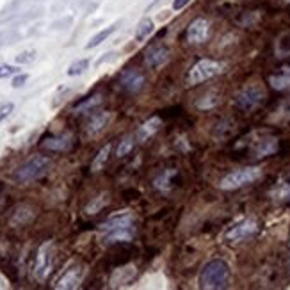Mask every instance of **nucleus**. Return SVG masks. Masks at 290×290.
<instances>
[{
    "label": "nucleus",
    "mask_w": 290,
    "mask_h": 290,
    "mask_svg": "<svg viewBox=\"0 0 290 290\" xmlns=\"http://www.w3.org/2000/svg\"><path fill=\"white\" fill-rule=\"evenodd\" d=\"M289 249H290V246H289Z\"/></svg>",
    "instance_id": "72a5a7b5"
},
{
    "label": "nucleus",
    "mask_w": 290,
    "mask_h": 290,
    "mask_svg": "<svg viewBox=\"0 0 290 290\" xmlns=\"http://www.w3.org/2000/svg\"><path fill=\"white\" fill-rule=\"evenodd\" d=\"M265 100V89L258 84H249V86L242 87L240 91L235 95V105L244 113L255 111L256 107L262 105Z\"/></svg>",
    "instance_id": "39448f33"
},
{
    "label": "nucleus",
    "mask_w": 290,
    "mask_h": 290,
    "mask_svg": "<svg viewBox=\"0 0 290 290\" xmlns=\"http://www.w3.org/2000/svg\"><path fill=\"white\" fill-rule=\"evenodd\" d=\"M105 205H107V196L102 194V196H98V198H95L91 203L87 205L86 212L87 214H96V212H100V210H102Z\"/></svg>",
    "instance_id": "bb28decb"
},
{
    "label": "nucleus",
    "mask_w": 290,
    "mask_h": 290,
    "mask_svg": "<svg viewBox=\"0 0 290 290\" xmlns=\"http://www.w3.org/2000/svg\"><path fill=\"white\" fill-rule=\"evenodd\" d=\"M20 73V68L18 66H11V64H4V62H0V78H9L13 77V75Z\"/></svg>",
    "instance_id": "cd10ccee"
},
{
    "label": "nucleus",
    "mask_w": 290,
    "mask_h": 290,
    "mask_svg": "<svg viewBox=\"0 0 290 290\" xmlns=\"http://www.w3.org/2000/svg\"><path fill=\"white\" fill-rule=\"evenodd\" d=\"M210 36V23L205 18H196L189 23L185 31V39L191 45H203Z\"/></svg>",
    "instance_id": "6e6552de"
},
{
    "label": "nucleus",
    "mask_w": 290,
    "mask_h": 290,
    "mask_svg": "<svg viewBox=\"0 0 290 290\" xmlns=\"http://www.w3.org/2000/svg\"><path fill=\"white\" fill-rule=\"evenodd\" d=\"M54 244L47 242L38 249V255H36L34 262V278L38 282H45L50 273H52L54 267Z\"/></svg>",
    "instance_id": "423d86ee"
},
{
    "label": "nucleus",
    "mask_w": 290,
    "mask_h": 290,
    "mask_svg": "<svg viewBox=\"0 0 290 290\" xmlns=\"http://www.w3.org/2000/svg\"><path fill=\"white\" fill-rule=\"evenodd\" d=\"M187 4H191V0H173V9L174 11H182Z\"/></svg>",
    "instance_id": "2f4dec72"
},
{
    "label": "nucleus",
    "mask_w": 290,
    "mask_h": 290,
    "mask_svg": "<svg viewBox=\"0 0 290 290\" xmlns=\"http://www.w3.org/2000/svg\"><path fill=\"white\" fill-rule=\"evenodd\" d=\"M269 84L276 91H290V64L285 66L282 71L271 75L269 77Z\"/></svg>",
    "instance_id": "dca6fc26"
},
{
    "label": "nucleus",
    "mask_w": 290,
    "mask_h": 290,
    "mask_svg": "<svg viewBox=\"0 0 290 290\" xmlns=\"http://www.w3.org/2000/svg\"><path fill=\"white\" fill-rule=\"evenodd\" d=\"M14 111V104L13 102H7V104H2L0 105V123L5 121L9 116H11V113Z\"/></svg>",
    "instance_id": "c85d7f7f"
},
{
    "label": "nucleus",
    "mask_w": 290,
    "mask_h": 290,
    "mask_svg": "<svg viewBox=\"0 0 290 290\" xmlns=\"http://www.w3.org/2000/svg\"><path fill=\"white\" fill-rule=\"evenodd\" d=\"M32 216H34L32 208L27 207V205H22V207H18L16 210L13 212V216H11V225L13 226H23V225H27V223L31 221Z\"/></svg>",
    "instance_id": "aec40b11"
},
{
    "label": "nucleus",
    "mask_w": 290,
    "mask_h": 290,
    "mask_svg": "<svg viewBox=\"0 0 290 290\" xmlns=\"http://www.w3.org/2000/svg\"><path fill=\"white\" fill-rule=\"evenodd\" d=\"M230 276H232L230 265L226 264L225 260L214 258L208 264H205V267L201 269V273H199V278H198V285L199 289L203 290L226 289L230 283Z\"/></svg>",
    "instance_id": "f257e3e1"
},
{
    "label": "nucleus",
    "mask_w": 290,
    "mask_h": 290,
    "mask_svg": "<svg viewBox=\"0 0 290 290\" xmlns=\"http://www.w3.org/2000/svg\"><path fill=\"white\" fill-rule=\"evenodd\" d=\"M260 176H262V169L260 168H253V166L240 168L223 176V180L219 182V187L223 191H233V189H240V187L247 185V183H253Z\"/></svg>",
    "instance_id": "20e7f679"
},
{
    "label": "nucleus",
    "mask_w": 290,
    "mask_h": 290,
    "mask_svg": "<svg viewBox=\"0 0 290 290\" xmlns=\"http://www.w3.org/2000/svg\"><path fill=\"white\" fill-rule=\"evenodd\" d=\"M178 176V173L174 171V169H166L164 173L159 174V176L155 178V182H153V187H155L157 191L161 192H168L171 187H173V180Z\"/></svg>",
    "instance_id": "6ab92c4d"
},
{
    "label": "nucleus",
    "mask_w": 290,
    "mask_h": 290,
    "mask_svg": "<svg viewBox=\"0 0 290 290\" xmlns=\"http://www.w3.org/2000/svg\"><path fill=\"white\" fill-rule=\"evenodd\" d=\"M144 75L141 73V71H137V69H125L121 75H119V86H121V89H125L126 93H130V95H135V93H139L141 89L144 87Z\"/></svg>",
    "instance_id": "1a4fd4ad"
},
{
    "label": "nucleus",
    "mask_w": 290,
    "mask_h": 290,
    "mask_svg": "<svg viewBox=\"0 0 290 290\" xmlns=\"http://www.w3.org/2000/svg\"><path fill=\"white\" fill-rule=\"evenodd\" d=\"M114 57H116V52H111V54H105L104 57H102V59H98V62H96V64H104L105 61H111V59H114Z\"/></svg>",
    "instance_id": "473e14b6"
},
{
    "label": "nucleus",
    "mask_w": 290,
    "mask_h": 290,
    "mask_svg": "<svg viewBox=\"0 0 290 290\" xmlns=\"http://www.w3.org/2000/svg\"><path fill=\"white\" fill-rule=\"evenodd\" d=\"M50 166H52V161L48 157L34 155L14 171V180L18 183H29L34 182V180H39V178L48 173Z\"/></svg>",
    "instance_id": "f03ea898"
},
{
    "label": "nucleus",
    "mask_w": 290,
    "mask_h": 290,
    "mask_svg": "<svg viewBox=\"0 0 290 290\" xmlns=\"http://www.w3.org/2000/svg\"><path fill=\"white\" fill-rule=\"evenodd\" d=\"M256 232H258V223L255 219H244V221L232 226L226 232L225 237L230 242H240V240H246V238L253 237Z\"/></svg>",
    "instance_id": "0eeeda50"
},
{
    "label": "nucleus",
    "mask_w": 290,
    "mask_h": 290,
    "mask_svg": "<svg viewBox=\"0 0 290 290\" xmlns=\"http://www.w3.org/2000/svg\"><path fill=\"white\" fill-rule=\"evenodd\" d=\"M169 59V48L164 45H153L146 50L144 54V62H146L148 68L157 69L161 68L162 64H166Z\"/></svg>",
    "instance_id": "9d476101"
},
{
    "label": "nucleus",
    "mask_w": 290,
    "mask_h": 290,
    "mask_svg": "<svg viewBox=\"0 0 290 290\" xmlns=\"http://www.w3.org/2000/svg\"><path fill=\"white\" fill-rule=\"evenodd\" d=\"M27 80H29V75H27V73H18L16 77L13 78V87H14V89H18V87L25 86Z\"/></svg>",
    "instance_id": "7c9ffc66"
},
{
    "label": "nucleus",
    "mask_w": 290,
    "mask_h": 290,
    "mask_svg": "<svg viewBox=\"0 0 290 290\" xmlns=\"http://www.w3.org/2000/svg\"><path fill=\"white\" fill-rule=\"evenodd\" d=\"M111 150H113V144L109 143L96 153L95 161H93V164H91L93 171H102V169L105 168V164H107V161H109V155H111Z\"/></svg>",
    "instance_id": "4be33fe9"
},
{
    "label": "nucleus",
    "mask_w": 290,
    "mask_h": 290,
    "mask_svg": "<svg viewBox=\"0 0 290 290\" xmlns=\"http://www.w3.org/2000/svg\"><path fill=\"white\" fill-rule=\"evenodd\" d=\"M71 144H73L71 135H57V137H50L43 141V148L52 150V152H68Z\"/></svg>",
    "instance_id": "f3484780"
},
{
    "label": "nucleus",
    "mask_w": 290,
    "mask_h": 290,
    "mask_svg": "<svg viewBox=\"0 0 290 290\" xmlns=\"http://www.w3.org/2000/svg\"><path fill=\"white\" fill-rule=\"evenodd\" d=\"M111 119H113V114L111 113H98V114H95V116H91V119H89L86 125L87 134L96 135V134H100V132H104L109 126V123H111Z\"/></svg>",
    "instance_id": "2eb2a0df"
},
{
    "label": "nucleus",
    "mask_w": 290,
    "mask_h": 290,
    "mask_svg": "<svg viewBox=\"0 0 290 290\" xmlns=\"http://www.w3.org/2000/svg\"><path fill=\"white\" fill-rule=\"evenodd\" d=\"M36 59V52L34 50H27V52H22L20 56H16V62L18 64H27V62H32Z\"/></svg>",
    "instance_id": "c756f323"
},
{
    "label": "nucleus",
    "mask_w": 290,
    "mask_h": 290,
    "mask_svg": "<svg viewBox=\"0 0 290 290\" xmlns=\"http://www.w3.org/2000/svg\"><path fill=\"white\" fill-rule=\"evenodd\" d=\"M153 31H155V23H153L152 18H143L141 22H139L137 29H135V41H144L148 36H152Z\"/></svg>",
    "instance_id": "412c9836"
},
{
    "label": "nucleus",
    "mask_w": 290,
    "mask_h": 290,
    "mask_svg": "<svg viewBox=\"0 0 290 290\" xmlns=\"http://www.w3.org/2000/svg\"><path fill=\"white\" fill-rule=\"evenodd\" d=\"M226 64L221 61H216V59H201L196 64H192V68L189 69L187 73V82L191 86H196V84H201L205 80H210V78L217 77L225 71Z\"/></svg>",
    "instance_id": "7ed1b4c3"
},
{
    "label": "nucleus",
    "mask_w": 290,
    "mask_h": 290,
    "mask_svg": "<svg viewBox=\"0 0 290 290\" xmlns=\"http://www.w3.org/2000/svg\"><path fill=\"white\" fill-rule=\"evenodd\" d=\"M132 223H134V217L130 216V214H119V216L109 217L107 221L102 223L100 230L102 232H111V230L123 228V226H132Z\"/></svg>",
    "instance_id": "a211bd4d"
},
{
    "label": "nucleus",
    "mask_w": 290,
    "mask_h": 290,
    "mask_svg": "<svg viewBox=\"0 0 290 290\" xmlns=\"http://www.w3.org/2000/svg\"><path fill=\"white\" fill-rule=\"evenodd\" d=\"M278 141L274 137H264L258 139L255 144L251 146V157L255 159H264V157L274 155L278 152Z\"/></svg>",
    "instance_id": "f8f14e48"
},
{
    "label": "nucleus",
    "mask_w": 290,
    "mask_h": 290,
    "mask_svg": "<svg viewBox=\"0 0 290 290\" xmlns=\"http://www.w3.org/2000/svg\"><path fill=\"white\" fill-rule=\"evenodd\" d=\"M134 226H123V228H116V230H111L107 232V235L104 237V242L107 246L111 244H117V242H128L134 238Z\"/></svg>",
    "instance_id": "4468645a"
},
{
    "label": "nucleus",
    "mask_w": 290,
    "mask_h": 290,
    "mask_svg": "<svg viewBox=\"0 0 290 290\" xmlns=\"http://www.w3.org/2000/svg\"><path fill=\"white\" fill-rule=\"evenodd\" d=\"M102 104V96L100 95H95L91 96V98L84 100V102H80V104L75 105V113H89V111H93L95 107H98V105Z\"/></svg>",
    "instance_id": "b1692460"
},
{
    "label": "nucleus",
    "mask_w": 290,
    "mask_h": 290,
    "mask_svg": "<svg viewBox=\"0 0 290 290\" xmlns=\"http://www.w3.org/2000/svg\"><path fill=\"white\" fill-rule=\"evenodd\" d=\"M116 29H117V23H114V25L107 27V29H104V31H100L98 34H95L91 39H89V43L86 45V48H87V50H91V48H95V47H98V45H102L105 41V39L109 38V36H113L114 32H116Z\"/></svg>",
    "instance_id": "5701e85b"
},
{
    "label": "nucleus",
    "mask_w": 290,
    "mask_h": 290,
    "mask_svg": "<svg viewBox=\"0 0 290 290\" xmlns=\"http://www.w3.org/2000/svg\"><path fill=\"white\" fill-rule=\"evenodd\" d=\"M87 68H89V59H78V61H75L73 64L69 66L66 73L69 77H77V75H82Z\"/></svg>",
    "instance_id": "a878e982"
},
{
    "label": "nucleus",
    "mask_w": 290,
    "mask_h": 290,
    "mask_svg": "<svg viewBox=\"0 0 290 290\" xmlns=\"http://www.w3.org/2000/svg\"><path fill=\"white\" fill-rule=\"evenodd\" d=\"M82 278H84V267L82 265H73V267H69L68 271L57 280L56 289H59V290L77 289V287L80 285V282H82Z\"/></svg>",
    "instance_id": "9b49d317"
},
{
    "label": "nucleus",
    "mask_w": 290,
    "mask_h": 290,
    "mask_svg": "<svg viewBox=\"0 0 290 290\" xmlns=\"http://www.w3.org/2000/svg\"><path fill=\"white\" fill-rule=\"evenodd\" d=\"M162 126V119L159 116H153L150 117L148 121H144L143 125L137 128V134H135V137H137L139 143H144V141H148V139L152 137V135H155L159 130H161Z\"/></svg>",
    "instance_id": "ddd939ff"
},
{
    "label": "nucleus",
    "mask_w": 290,
    "mask_h": 290,
    "mask_svg": "<svg viewBox=\"0 0 290 290\" xmlns=\"http://www.w3.org/2000/svg\"><path fill=\"white\" fill-rule=\"evenodd\" d=\"M134 144H135L134 137H132V135H126V137H125V139H121V141H119V144H117L116 155L119 157V159L126 157L130 152H132V150H134Z\"/></svg>",
    "instance_id": "393cba45"
}]
</instances>
